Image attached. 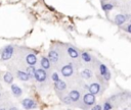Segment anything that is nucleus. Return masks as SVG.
<instances>
[{
  "mask_svg": "<svg viewBox=\"0 0 131 110\" xmlns=\"http://www.w3.org/2000/svg\"><path fill=\"white\" fill-rule=\"evenodd\" d=\"M34 76H35V78H36L38 81H44V80L46 79V76H47V75H46L45 70L40 68V69H36Z\"/></svg>",
  "mask_w": 131,
  "mask_h": 110,
  "instance_id": "1",
  "label": "nucleus"
},
{
  "mask_svg": "<svg viewBox=\"0 0 131 110\" xmlns=\"http://www.w3.org/2000/svg\"><path fill=\"white\" fill-rule=\"evenodd\" d=\"M83 101H84V103L86 104V105H93L94 103H95V96H94V94H92V93H87L85 96H84V98H83Z\"/></svg>",
  "mask_w": 131,
  "mask_h": 110,
  "instance_id": "2",
  "label": "nucleus"
},
{
  "mask_svg": "<svg viewBox=\"0 0 131 110\" xmlns=\"http://www.w3.org/2000/svg\"><path fill=\"white\" fill-rule=\"evenodd\" d=\"M12 53H13V47H12V46H7V47L3 50V53H2V59H3V60H7V59H9V58L12 56Z\"/></svg>",
  "mask_w": 131,
  "mask_h": 110,
  "instance_id": "3",
  "label": "nucleus"
},
{
  "mask_svg": "<svg viewBox=\"0 0 131 110\" xmlns=\"http://www.w3.org/2000/svg\"><path fill=\"white\" fill-rule=\"evenodd\" d=\"M73 71H74V69H73V67H72L71 64L64 65L61 68V73H62L63 76H70V75H72L73 74Z\"/></svg>",
  "mask_w": 131,
  "mask_h": 110,
  "instance_id": "4",
  "label": "nucleus"
},
{
  "mask_svg": "<svg viewBox=\"0 0 131 110\" xmlns=\"http://www.w3.org/2000/svg\"><path fill=\"white\" fill-rule=\"evenodd\" d=\"M23 106L25 108H27V109H31V108H35L36 107V104L31 99H24L23 100Z\"/></svg>",
  "mask_w": 131,
  "mask_h": 110,
  "instance_id": "5",
  "label": "nucleus"
},
{
  "mask_svg": "<svg viewBox=\"0 0 131 110\" xmlns=\"http://www.w3.org/2000/svg\"><path fill=\"white\" fill-rule=\"evenodd\" d=\"M89 89V92L92 93V94H98L99 91H100V85L99 84H96V82H93L90 85V87L88 88Z\"/></svg>",
  "mask_w": 131,
  "mask_h": 110,
  "instance_id": "6",
  "label": "nucleus"
},
{
  "mask_svg": "<svg viewBox=\"0 0 131 110\" xmlns=\"http://www.w3.org/2000/svg\"><path fill=\"white\" fill-rule=\"evenodd\" d=\"M126 21V16L124 14H117L115 16V22L118 25H122Z\"/></svg>",
  "mask_w": 131,
  "mask_h": 110,
  "instance_id": "7",
  "label": "nucleus"
},
{
  "mask_svg": "<svg viewBox=\"0 0 131 110\" xmlns=\"http://www.w3.org/2000/svg\"><path fill=\"white\" fill-rule=\"evenodd\" d=\"M54 87H55V88H56V90H58V91H63V90H66L67 85H66V82H64V81H62V80L58 79V80L54 81Z\"/></svg>",
  "mask_w": 131,
  "mask_h": 110,
  "instance_id": "8",
  "label": "nucleus"
},
{
  "mask_svg": "<svg viewBox=\"0 0 131 110\" xmlns=\"http://www.w3.org/2000/svg\"><path fill=\"white\" fill-rule=\"evenodd\" d=\"M48 59L51 61V62H57L58 60V54L56 51H50L48 53Z\"/></svg>",
  "mask_w": 131,
  "mask_h": 110,
  "instance_id": "9",
  "label": "nucleus"
},
{
  "mask_svg": "<svg viewBox=\"0 0 131 110\" xmlns=\"http://www.w3.org/2000/svg\"><path fill=\"white\" fill-rule=\"evenodd\" d=\"M26 60H27V63H28L29 65H35L36 62H37V58H36V56H35L34 54H29V55L27 56Z\"/></svg>",
  "mask_w": 131,
  "mask_h": 110,
  "instance_id": "10",
  "label": "nucleus"
},
{
  "mask_svg": "<svg viewBox=\"0 0 131 110\" xmlns=\"http://www.w3.org/2000/svg\"><path fill=\"white\" fill-rule=\"evenodd\" d=\"M49 61H50V60H49L48 58L42 57V58H41V66H42L44 69L50 68V62H49Z\"/></svg>",
  "mask_w": 131,
  "mask_h": 110,
  "instance_id": "11",
  "label": "nucleus"
},
{
  "mask_svg": "<svg viewBox=\"0 0 131 110\" xmlns=\"http://www.w3.org/2000/svg\"><path fill=\"white\" fill-rule=\"evenodd\" d=\"M69 96H70V98L72 99V101H78L79 100V98H80V93L78 92V91H76V90H74V91H71V93L69 94Z\"/></svg>",
  "mask_w": 131,
  "mask_h": 110,
  "instance_id": "12",
  "label": "nucleus"
},
{
  "mask_svg": "<svg viewBox=\"0 0 131 110\" xmlns=\"http://www.w3.org/2000/svg\"><path fill=\"white\" fill-rule=\"evenodd\" d=\"M68 54H69V55H70L72 58H77V57L79 56V53H78V51H77L76 49L72 48V47L68 48Z\"/></svg>",
  "mask_w": 131,
  "mask_h": 110,
  "instance_id": "13",
  "label": "nucleus"
},
{
  "mask_svg": "<svg viewBox=\"0 0 131 110\" xmlns=\"http://www.w3.org/2000/svg\"><path fill=\"white\" fill-rule=\"evenodd\" d=\"M11 91H12V93H13L15 96H20V95H21V90H20V88H19L18 86H16V85H12V86H11Z\"/></svg>",
  "mask_w": 131,
  "mask_h": 110,
  "instance_id": "14",
  "label": "nucleus"
},
{
  "mask_svg": "<svg viewBox=\"0 0 131 110\" xmlns=\"http://www.w3.org/2000/svg\"><path fill=\"white\" fill-rule=\"evenodd\" d=\"M17 76L21 80H28L30 78V75L26 72H23V71H17Z\"/></svg>",
  "mask_w": 131,
  "mask_h": 110,
  "instance_id": "15",
  "label": "nucleus"
},
{
  "mask_svg": "<svg viewBox=\"0 0 131 110\" xmlns=\"http://www.w3.org/2000/svg\"><path fill=\"white\" fill-rule=\"evenodd\" d=\"M81 75H82V77H84V78H90L91 75H92V72H91L89 69H84V70L81 72Z\"/></svg>",
  "mask_w": 131,
  "mask_h": 110,
  "instance_id": "16",
  "label": "nucleus"
},
{
  "mask_svg": "<svg viewBox=\"0 0 131 110\" xmlns=\"http://www.w3.org/2000/svg\"><path fill=\"white\" fill-rule=\"evenodd\" d=\"M4 80H5L7 84H11L12 80H13V76H12V74L9 73V72H6V73L4 74Z\"/></svg>",
  "mask_w": 131,
  "mask_h": 110,
  "instance_id": "17",
  "label": "nucleus"
},
{
  "mask_svg": "<svg viewBox=\"0 0 131 110\" xmlns=\"http://www.w3.org/2000/svg\"><path fill=\"white\" fill-rule=\"evenodd\" d=\"M35 71H36V69H35L34 65H30V66L27 68V73H28L30 76H33V75L35 74Z\"/></svg>",
  "mask_w": 131,
  "mask_h": 110,
  "instance_id": "18",
  "label": "nucleus"
},
{
  "mask_svg": "<svg viewBox=\"0 0 131 110\" xmlns=\"http://www.w3.org/2000/svg\"><path fill=\"white\" fill-rule=\"evenodd\" d=\"M107 71H108V70H107L106 66H105L104 64H100V66H99V72H100V74L103 75V74H105Z\"/></svg>",
  "mask_w": 131,
  "mask_h": 110,
  "instance_id": "19",
  "label": "nucleus"
},
{
  "mask_svg": "<svg viewBox=\"0 0 131 110\" xmlns=\"http://www.w3.org/2000/svg\"><path fill=\"white\" fill-rule=\"evenodd\" d=\"M113 8H114V6H113V4H111V3L102 4V9H103L104 11H110V10H112Z\"/></svg>",
  "mask_w": 131,
  "mask_h": 110,
  "instance_id": "20",
  "label": "nucleus"
},
{
  "mask_svg": "<svg viewBox=\"0 0 131 110\" xmlns=\"http://www.w3.org/2000/svg\"><path fill=\"white\" fill-rule=\"evenodd\" d=\"M82 58H83V60H85L86 62H89V61L91 60V57H90V55H89L87 52H83V53H82Z\"/></svg>",
  "mask_w": 131,
  "mask_h": 110,
  "instance_id": "21",
  "label": "nucleus"
},
{
  "mask_svg": "<svg viewBox=\"0 0 131 110\" xmlns=\"http://www.w3.org/2000/svg\"><path fill=\"white\" fill-rule=\"evenodd\" d=\"M51 78H52L54 81L58 80V79H59V77H58V74H57V72H54V73H52V75H51Z\"/></svg>",
  "mask_w": 131,
  "mask_h": 110,
  "instance_id": "22",
  "label": "nucleus"
},
{
  "mask_svg": "<svg viewBox=\"0 0 131 110\" xmlns=\"http://www.w3.org/2000/svg\"><path fill=\"white\" fill-rule=\"evenodd\" d=\"M63 102H64V103H67V104H71V102H72V99L70 98V96H68V97H64V98H63Z\"/></svg>",
  "mask_w": 131,
  "mask_h": 110,
  "instance_id": "23",
  "label": "nucleus"
},
{
  "mask_svg": "<svg viewBox=\"0 0 131 110\" xmlns=\"http://www.w3.org/2000/svg\"><path fill=\"white\" fill-rule=\"evenodd\" d=\"M103 109L104 110H110V109H112V106H111V104L110 103H104V106H103Z\"/></svg>",
  "mask_w": 131,
  "mask_h": 110,
  "instance_id": "24",
  "label": "nucleus"
},
{
  "mask_svg": "<svg viewBox=\"0 0 131 110\" xmlns=\"http://www.w3.org/2000/svg\"><path fill=\"white\" fill-rule=\"evenodd\" d=\"M102 76H103V78H104L105 80H107V79H110V77H111V74H110V72L107 71V72H106L105 74H103Z\"/></svg>",
  "mask_w": 131,
  "mask_h": 110,
  "instance_id": "25",
  "label": "nucleus"
},
{
  "mask_svg": "<svg viewBox=\"0 0 131 110\" xmlns=\"http://www.w3.org/2000/svg\"><path fill=\"white\" fill-rule=\"evenodd\" d=\"M93 109H94V110H100V109H101V106L96 105V106H94V107H93Z\"/></svg>",
  "mask_w": 131,
  "mask_h": 110,
  "instance_id": "26",
  "label": "nucleus"
},
{
  "mask_svg": "<svg viewBox=\"0 0 131 110\" xmlns=\"http://www.w3.org/2000/svg\"><path fill=\"white\" fill-rule=\"evenodd\" d=\"M127 32L131 34V23H130V24H129V25L127 26Z\"/></svg>",
  "mask_w": 131,
  "mask_h": 110,
  "instance_id": "27",
  "label": "nucleus"
}]
</instances>
